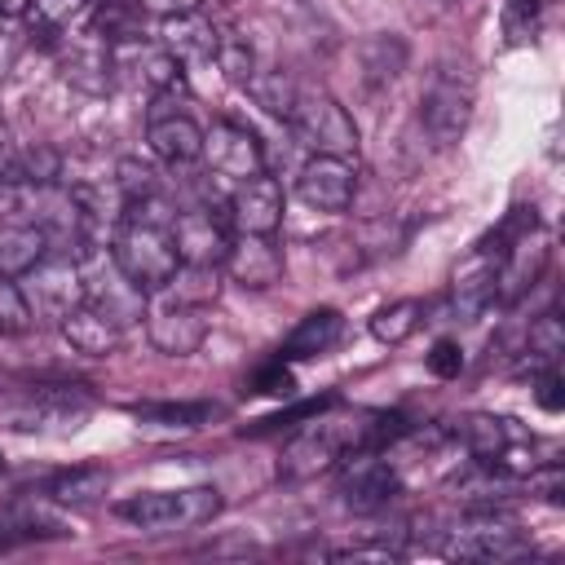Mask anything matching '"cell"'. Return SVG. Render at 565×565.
Returning a JSON list of instances; mask_svg holds the SVG:
<instances>
[{
    "label": "cell",
    "instance_id": "cell-15",
    "mask_svg": "<svg viewBox=\"0 0 565 565\" xmlns=\"http://www.w3.org/2000/svg\"><path fill=\"white\" fill-rule=\"evenodd\" d=\"M110 71H124L132 84H146L154 93H172L181 79V62L159 40H119L110 44Z\"/></svg>",
    "mask_w": 565,
    "mask_h": 565
},
{
    "label": "cell",
    "instance_id": "cell-37",
    "mask_svg": "<svg viewBox=\"0 0 565 565\" xmlns=\"http://www.w3.org/2000/svg\"><path fill=\"white\" fill-rule=\"evenodd\" d=\"M84 9H88V0H31L26 22L40 26L44 35H57V31H66Z\"/></svg>",
    "mask_w": 565,
    "mask_h": 565
},
{
    "label": "cell",
    "instance_id": "cell-28",
    "mask_svg": "<svg viewBox=\"0 0 565 565\" xmlns=\"http://www.w3.org/2000/svg\"><path fill=\"white\" fill-rule=\"evenodd\" d=\"M455 437L468 446V455H472L477 463L499 459V455L516 441L512 428H508V419H499V415H468V419L455 424Z\"/></svg>",
    "mask_w": 565,
    "mask_h": 565
},
{
    "label": "cell",
    "instance_id": "cell-13",
    "mask_svg": "<svg viewBox=\"0 0 565 565\" xmlns=\"http://www.w3.org/2000/svg\"><path fill=\"white\" fill-rule=\"evenodd\" d=\"M499 260H503V256H499L494 247L477 243V247L468 252V260L455 265V278H450V309H455V318L472 322V318H481V313L494 305Z\"/></svg>",
    "mask_w": 565,
    "mask_h": 565
},
{
    "label": "cell",
    "instance_id": "cell-35",
    "mask_svg": "<svg viewBox=\"0 0 565 565\" xmlns=\"http://www.w3.org/2000/svg\"><path fill=\"white\" fill-rule=\"evenodd\" d=\"M525 353L530 362L543 371V366H556V358L565 353V327L556 313H543L534 327H530V340H525Z\"/></svg>",
    "mask_w": 565,
    "mask_h": 565
},
{
    "label": "cell",
    "instance_id": "cell-34",
    "mask_svg": "<svg viewBox=\"0 0 565 565\" xmlns=\"http://www.w3.org/2000/svg\"><path fill=\"white\" fill-rule=\"evenodd\" d=\"M115 190H119V199H124L128 207H132V203H146V199H159V172H154L150 163L124 154V159L115 163Z\"/></svg>",
    "mask_w": 565,
    "mask_h": 565
},
{
    "label": "cell",
    "instance_id": "cell-1",
    "mask_svg": "<svg viewBox=\"0 0 565 565\" xmlns=\"http://www.w3.org/2000/svg\"><path fill=\"white\" fill-rule=\"evenodd\" d=\"M110 260L141 287L163 291V282L177 274V247L168 234V221H154L146 207H128L110 234Z\"/></svg>",
    "mask_w": 565,
    "mask_h": 565
},
{
    "label": "cell",
    "instance_id": "cell-17",
    "mask_svg": "<svg viewBox=\"0 0 565 565\" xmlns=\"http://www.w3.org/2000/svg\"><path fill=\"white\" fill-rule=\"evenodd\" d=\"M230 221L238 234H274L282 225V185L265 172L238 181L230 194Z\"/></svg>",
    "mask_w": 565,
    "mask_h": 565
},
{
    "label": "cell",
    "instance_id": "cell-8",
    "mask_svg": "<svg viewBox=\"0 0 565 565\" xmlns=\"http://www.w3.org/2000/svg\"><path fill=\"white\" fill-rule=\"evenodd\" d=\"M84 269V305H93L102 318H110L119 331L146 318V291L102 252H88L79 260Z\"/></svg>",
    "mask_w": 565,
    "mask_h": 565
},
{
    "label": "cell",
    "instance_id": "cell-14",
    "mask_svg": "<svg viewBox=\"0 0 565 565\" xmlns=\"http://www.w3.org/2000/svg\"><path fill=\"white\" fill-rule=\"evenodd\" d=\"M300 199L313 207V212H344L353 203V190H358V172L349 159H335V154H313L305 168H300V181H296Z\"/></svg>",
    "mask_w": 565,
    "mask_h": 565
},
{
    "label": "cell",
    "instance_id": "cell-29",
    "mask_svg": "<svg viewBox=\"0 0 565 565\" xmlns=\"http://www.w3.org/2000/svg\"><path fill=\"white\" fill-rule=\"evenodd\" d=\"M358 57H362V79L371 88L393 84L402 75V66H406V40L402 35H371V40H362Z\"/></svg>",
    "mask_w": 565,
    "mask_h": 565
},
{
    "label": "cell",
    "instance_id": "cell-18",
    "mask_svg": "<svg viewBox=\"0 0 565 565\" xmlns=\"http://www.w3.org/2000/svg\"><path fill=\"white\" fill-rule=\"evenodd\" d=\"M221 265L234 282L260 291L282 278V247L274 243V234H238V238H230V252Z\"/></svg>",
    "mask_w": 565,
    "mask_h": 565
},
{
    "label": "cell",
    "instance_id": "cell-7",
    "mask_svg": "<svg viewBox=\"0 0 565 565\" xmlns=\"http://www.w3.org/2000/svg\"><path fill=\"white\" fill-rule=\"evenodd\" d=\"M349 450H362V419L305 428L300 437H291V441L282 446L278 477H282V481H309V477H318V472L335 468Z\"/></svg>",
    "mask_w": 565,
    "mask_h": 565
},
{
    "label": "cell",
    "instance_id": "cell-33",
    "mask_svg": "<svg viewBox=\"0 0 565 565\" xmlns=\"http://www.w3.org/2000/svg\"><path fill=\"white\" fill-rule=\"evenodd\" d=\"M132 415L168 424V428H199L216 415V406L212 402H141V406H132Z\"/></svg>",
    "mask_w": 565,
    "mask_h": 565
},
{
    "label": "cell",
    "instance_id": "cell-39",
    "mask_svg": "<svg viewBox=\"0 0 565 565\" xmlns=\"http://www.w3.org/2000/svg\"><path fill=\"white\" fill-rule=\"evenodd\" d=\"M428 371H433L437 380H455V375L463 371V349H459L455 340H437L433 353H428Z\"/></svg>",
    "mask_w": 565,
    "mask_h": 565
},
{
    "label": "cell",
    "instance_id": "cell-42",
    "mask_svg": "<svg viewBox=\"0 0 565 565\" xmlns=\"http://www.w3.org/2000/svg\"><path fill=\"white\" fill-rule=\"evenodd\" d=\"M534 397H539L543 411H561V406H565V388H561L556 366H543V371H539V380H534Z\"/></svg>",
    "mask_w": 565,
    "mask_h": 565
},
{
    "label": "cell",
    "instance_id": "cell-40",
    "mask_svg": "<svg viewBox=\"0 0 565 565\" xmlns=\"http://www.w3.org/2000/svg\"><path fill=\"white\" fill-rule=\"evenodd\" d=\"M252 393H269V397H291V393H296V380H291V371L282 366V358H278L274 366L256 371V380H252Z\"/></svg>",
    "mask_w": 565,
    "mask_h": 565
},
{
    "label": "cell",
    "instance_id": "cell-22",
    "mask_svg": "<svg viewBox=\"0 0 565 565\" xmlns=\"http://www.w3.org/2000/svg\"><path fill=\"white\" fill-rule=\"evenodd\" d=\"M344 335V313L340 309H309L282 340L278 358L282 362H300V358H318L327 349H335Z\"/></svg>",
    "mask_w": 565,
    "mask_h": 565
},
{
    "label": "cell",
    "instance_id": "cell-6",
    "mask_svg": "<svg viewBox=\"0 0 565 565\" xmlns=\"http://www.w3.org/2000/svg\"><path fill=\"white\" fill-rule=\"evenodd\" d=\"M22 296L35 322H62L71 309L84 305V269L75 256L49 252L35 269L22 274Z\"/></svg>",
    "mask_w": 565,
    "mask_h": 565
},
{
    "label": "cell",
    "instance_id": "cell-23",
    "mask_svg": "<svg viewBox=\"0 0 565 565\" xmlns=\"http://www.w3.org/2000/svg\"><path fill=\"white\" fill-rule=\"evenodd\" d=\"M62 75L75 84V88H84V93H106L110 88V44L97 35V31H88V40H75V44H66L62 49Z\"/></svg>",
    "mask_w": 565,
    "mask_h": 565
},
{
    "label": "cell",
    "instance_id": "cell-19",
    "mask_svg": "<svg viewBox=\"0 0 565 565\" xmlns=\"http://www.w3.org/2000/svg\"><path fill=\"white\" fill-rule=\"evenodd\" d=\"M150 344L168 358H190L203 349L207 340V309H194V305H172L163 300V309L150 313Z\"/></svg>",
    "mask_w": 565,
    "mask_h": 565
},
{
    "label": "cell",
    "instance_id": "cell-9",
    "mask_svg": "<svg viewBox=\"0 0 565 565\" xmlns=\"http://www.w3.org/2000/svg\"><path fill=\"white\" fill-rule=\"evenodd\" d=\"M525 552H530L525 534L508 516H499L494 508L472 512L463 525H455L441 539V556H450V561H516Z\"/></svg>",
    "mask_w": 565,
    "mask_h": 565
},
{
    "label": "cell",
    "instance_id": "cell-30",
    "mask_svg": "<svg viewBox=\"0 0 565 565\" xmlns=\"http://www.w3.org/2000/svg\"><path fill=\"white\" fill-rule=\"evenodd\" d=\"M252 97H256V106H265L269 115H278V119H287L291 115V106H296V79L287 75V71H278V66H256L252 71V79L243 84Z\"/></svg>",
    "mask_w": 565,
    "mask_h": 565
},
{
    "label": "cell",
    "instance_id": "cell-27",
    "mask_svg": "<svg viewBox=\"0 0 565 565\" xmlns=\"http://www.w3.org/2000/svg\"><path fill=\"white\" fill-rule=\"evenodd\" d=\"M221 296V265H177V274L163 282V300L207 309Z\"/></svg>",
    "mask_w": 565,
    "mask_h": 565
},
{
    "label": "cell",
    "instance_id": "cell-21",
    "mask_svg": "<svg viewBox=\"0 0 565 565\" xmlns=\"http://www.w3.org/2000/svg\"><path fill=\"white\" fill-rule=\"evenodd\" d=\"M146 141L159 159L168 163H194L203 154V128L185 115V110H168V115H150Z\"/></svg>",
    "mask_w": 565,
    "mask_h": 565
},
{
    "label": "cell",
    "instance_id": "cell-16",
    "mask_svg": "<svg viewBox=\"0 0 565 565\" xmlns=\"http://www.w3.org/2000/svg\"><path fill=\"white\" fill-rule=\"evenodd\" d=\"M66 534L71 530L49 494L44 499L22 494L0 508V547H26V543H44V539H66Z\"/></svg>",
    "mask_w": 565,
    "mask_h": 565
},
{
    "label": "cell",
    "instance_id": "cell-11",
    "mask_svg": "<svg viewBox=\"0 0 565 565\" xmlns=\"http://www.w3.org/2000/svg\"><path fill=\"white\" fill-rule=\"evenodd\" d=\"M199 159H207V168L230 181H247V177L265 172V146L256 141L252 128L230 124V119H221V124H212V132H203Z\"/></svg>",
    "mask_w": 565,
    "mask_h": 565
},
{
    "label": "cell",
    "instance_id": "cell-24",
    "mask_svg": "<svg viewBox=\"0 0 565 565\" xmlns=\"http://www.w3.org/2000/svg\"><path fill=\"white\" fill-rule=\"evenodd\" d=\"M57 327H62L66 344H71L75 353H84V358H106V353H115V344H119V327H115L110 318H102L93 305L71 309Z\"/></svg>",
    "mask_w": 565,
    "mask_h": 565
},
{
    "label": "cell",
    "instance_id": "cell-44",
    "mask_svg": "<svg viewBox=\"0 0 565 565\" xmlns=\"http://www.w3.org/2000/svg\"><path fill=\"white\" fill-rule=\"evenodd\" d=\"M13 159H18V150H13V137H9V128L0 124V194L9 190V177H13Z\"/></svg>",
    "mask_w": 565,
    "mask_h": 565
},
{
    "label": "cell",
    "instance_id": "cell-12",
    "mask_svg": "<svg viewBox=\"0 0 565 565\" xmlns=\"http://www.w3.org/2000/svg\"><path fill=\"white\" fill-rule=\"evenodd\" d=\"M168 234H172V247H177L181 265H221L225 252H230V230L221 225V216L212 207L172 212Z\"/></svg>",
    "mask_w": 565,
    "mask_h": 565
},
{
    "label": "cell",
    "instance_id": "cell-25",
    "mask_svg": "<svg viewBox=\"0 0 565 565\" xmlns=\"http://www.w3.org/2000/svg\"><path fill=\"white\" fill-rule=\"evenodd\" d=\"M49 256V234L35 221H13L0 225V274L22 278L26 269H35Z\"/></svg>",
    "mask_w": 565,
    "mask_h": 565
},
{
    "label": "cell",
    "instance_id": "cell-36",
    "mask_svg": "<svg viewBox=\"0 0 565 565\" xmlns=\"http://www.w3.org/2000/svg\"><path fill=\"white\" fill-rule=\"evenodd\" d=\"M31 309H26V296H22V282L0 274V335H22L31 331Z\"/></svg>",
    "mask_w": 565,
    "mask_h": 565
},
{
    "label": "cell",
    "instance_id": "cell-46",
    "mask_svg": "<svg viewBox=\"0 0 565 565\" xmlns=\"http://www.w3.org/2000/svg\"><path fill=\"white\" fill-rule=\"evenodd\" d=\"M9 62H13V40L0 35V79H4V71H9Z\"/></svg>",
    "mask_w": 565,
    "mask_h": 565
},
{
    "label": "cell",
    "instance_id": "cell-26",
    "mask_svg": "<svg viewBox=\"0 0 565 565\" xmlns=\"http://www.w3.org/2000/svg\"><path fill=\"white\" fill-rule=\"evenodd\" d=\"M106 490H110V472H106L102 463L66 468V472H57V477L44 486V494H49L57 508H88V503L106 499Z\"/></svg>",
    "mask_w": 565,
    "mask_h": 565
},
{
    "label": "cell",
    "instance_id": "cell-38",
    "mask_svg": "<svg viewBox=\"0 0 565 565\" xmlns=\"http://www.w3.org/2000/svg\"><path fill=\"white\" fill-rule=\"evenodd\" d=\"M212 62L225 71V79H230V84H247V79H252V71H256V57H252L247 40H230V35H221V49H216V57H212Z\"/></svg>",
    "mask_w": 565,
    "mask_h": 565
},
{
    "label": "cell",
    "instance_id": "cell-47",
    "mask_svg": "<svg viewBox=\"0 0 565 565\" xmlns=\"http://www.w3.org/2000/svg\"><path fill=\"white\" fill-rule=\"evenodd\" d=\"M93 4H102V9H132L137 0H93Z\"/></svg>",
    "mask_w": 565,
    "mask_h": 565
},
{
    "label": "cell",
    "instance_id": "cell-4",
    "mask_svg": "<svg viewBox=\"0 0 565 565\" xmlns=\"http://www.w3.org/2000/svg\"><path fill=\"white\" fill-rule=\"evenodd\" d=\"M287 124H291L296 141L305 150H313V154L353 159V150H358V124L327 88H300Z\"/></svg>",
    "mask_w": 565,
    "mask_h": 565
},
{
    "label": "cell",
    "instance_id": "cell-10",
    "mask_svg": "<svg viewBox=\"0 0 565 565\" xmlns=\"http://www.w3.org/2000/svg\"><path fill=\"white\" fill-rule=\"evenodd\" d=\"M335 494H340V503L349 512L371 516V512H380V508L393 503L397 472L375 450H349L344 463H340V477H335Z\"/></svg>",
    "mask_w": 565,
    "mask_h": 565
},
{
    "label": "cell",
    "instance_id": "cell-3",
    "mask_svg": "<svg viewBox=\"0 0 565 565\" xmlns=\"http://www.w3.org/2000/svg\"><path fill=\"white\" fill-rule=\"evenodd\" d=\"M93 397L75 384H40L35 393L0 406V428L22 437H71L88 424Z\"/></svg>",
    "mask_w": 565,
    "mask_h": 565
},
{
    "label": "cell",
    "instance_id": "cell-32",
    "mask_svg": "<svg viewBox=\"0 0 565 565\" xmlns=\"http://www.w3.org/2000/svg\"><path fill=\"white\" fill-rule=\"evenodd\" d=\"M62 181V154L53 146H31L13 159L9 185H57Z\"/></svg>",
    "mask_w": 565,
    "mask_h": 565
},
{
    "label": "cell",
    "instance_id": "cell-5",
    "mask_svg": "<svg viewBox=\"0 0 565 565\" xmlns=\"http://www.w3.org/2000/svg\"><path fill=\"white\" fill-rule=\"evenodd\" d=\"M221 512V490L216 486H190V490H146L119 503V516L132 521L137 530H190L207 525Z\"/></svg>",
    "mask_w": 565,
    "mask_h": 565
},
{
    "label": "cell",
    "instance_id": "cell-45",
    "mask_svg": "<svg viewBox=\"0 0 565 565\" xmlns=\"http://www.w3.org/2000/svg\"><path fill=\"white\" fill-rule=\"evenodd\" d=\"M31 0H0V18H26Z\"/></svg>",
    "mask_w": 565,
    "mask_h": 565
},
{
    "label": "cell",
    "instance_id": "cell-31",
    "mask_svg": "<svg viewBox=\"0 0 565 565\" xmlns=\"http://www.w3.org/2000/svg\"><path fill=\"white\" fill-rule=\"evenodd\" d=\"M419 322H424V300L406 296V300L384 305V309L371 318V335H375L380 344H402V340H411V335L419 331Z\"/></svg>",
    "mask_w": 565,
    "mask_h": 565
},
{
    "label": "cell",
    "instance_id": "cell-43",
    "mask_svg": "<svg viewBox=\"0 0 565 565\" xmlns=\"http://www.w3.org/2000/svg\"><path fill=\"white\" fill-rule=\"evenodd\" d=\"M141 13H154V18H177V13H194L203 9V0H137Z\"/></svg>",
    "mask_w": 565,
    "mask_h": 565
},
{
    "label": "cell",
    "instance_id": "cell-41",
    "mask_svg": "<svg viewBox=\"0 0 565 565\" xmlns=\"http://www.w3.org/2000/svg\"><path fill=\"white\" fill-rule=\"evenodd\" d=\"M534 494H543V499H552V503H561L565 499V472H561V463H547V468H530V481H525Z\"/></svg>",
    "mask_w": 565,
    "mask_h": 565
},
{
    "label": "cell",
    "instance_id": "cell-20",
    "mask_svg": "<svg viewBox=\"0 0 565 565\" xmlns=\"http://www.w3.org/2000/svg\"><path fill=\"white\" fill-rule=\"evenodd\" d=\"M159 44H163L177 62H212V57H216V49H221V31H216V26L194 9V13L163 18Z\"/></svg>",
    "mask_w": 565,
    "mask_h": 565
},
{
    "label": "cell",
    "instance_id": "cell-2",
    "mask_svg": "<svg viewBox=\"0 0 565 565\" xmlns=\"http://www.w3.org/2000/svg\"><path fill=\"white\" fill-rule=\"evenodd\" d=\"M472 102H477V71L472 62L459 57H441L419 93V124L428 132V141L437 150L455 146L472 119Z\"/></svg>",
    "mask_w": 565,
    "mask_h": 565
},
{
    "label": "cell",
    "instance_id": "cell-49",
    "mask_svg": "<svg viewBox=\"0 0 565 565\" xmlns=\"http://www.w3.org/2000/svg\"><path fill=\"white\" fill-rule=\"evenodd\" d=\"M0 472H4V455H0Z\"/></svg>",
    "mask_w": 565,
    "mask_h": 565
},
{
    "label": "cell",
    "instance_id": "cell-48",
    "mask_svg": "<svg viewBox=\"0 0 565 565\" xmlns=\"http://www.w3.org/2000/svg\"><path fill=\"white\" fill-rule=\"evenodd\" d=\"M512 4H516V9H534L539 0H512Z\"/></svg>",
    "mask_w": 565,
    "mask_h": 565
}]
</instances>
